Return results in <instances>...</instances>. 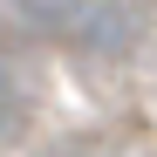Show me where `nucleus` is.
<instances>
[{
	"instance_id": "nucleus-1",
	"label": "nucleus",
	"mask_w": 157,
	"mask_h": 157,
	"mask_svg": "<svg viewBox=\"0 0 157 157\" xmlns=\"http://www.w3.org/2000/svg\"><path fill=\"white\" fill-rule=\"evenodd\" d=\"M21 14L41 34L89 48V55H123L137 41V7L130 0H21Z\"/></svg>"
},
{
	"instance_id": "nucleus-2",
	"label": "nucleus",
	"mask_w": 157,
	"mask_h": 157,
	"mask_svg": "<svg viewBox=\"0 0 157 157\" xmlns=\"http://www.w3.org/2000/svg\"><path fill=\"white\" fill-rule=\"evenodd\" d=\"M14 123V82H7V68H0V130Z\"/></svg>"
}]
</instances>
